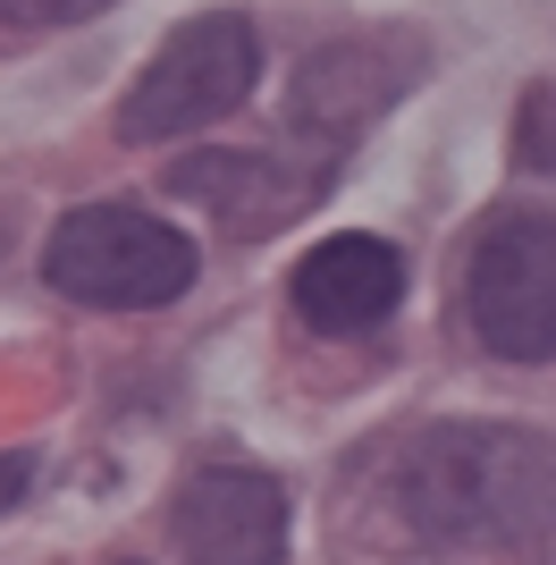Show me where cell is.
<instances>
[{
  "mask_svg": "<svg viewBox=\"0 0 556 565\" xmlns=\"http://www.w3.org/2000/svg\"><path fill=\"white\" fill-rule=\"evenodd\" d=\"M169 186L211 203L228 236H270L321 194V169H296L278 152H194V161L169 169Z\"/></svg>",
  "mask_w": 556,
  "mask_h": 565,
  "instance_id": "8",
  "label": "cell"
},
{
  "mask_svg": "<svg viewBox=\"0 0 556 565\" xmlns=\"http://www.w3.org/2000/svg\"><path fill=\"white\" fill-rule=\"evenodd\" d=\"M110 0H0V25L9 34H60V25H85L101 18Z\"/></svg>",
  "mask_w": 556,
  "mask_h": 565,
  "instance_id": "9",
  "label": "cell"
},
{
  "mask_svg": "<svg viewBox=\"0 0 556 565\" xmlns=\"http://www.w3.org/2000/svg\"><path fill=\"white\" fill-rule=\"evenodd\" d=\"M118 565H136V557H118Z\"/></svg>",
  "mask_w": 556,
  "mask_h": 565,
  "instance_id": "12",
  "label": "cell"
},
{
  "mask_svg": "<svg viewBox=\"0 0 556 565\" xmlns=\"http://www.w3.org/2000/svg\"><path fill=\"white\" fill-rule=\"evenodd\" d=\"M514 152L532 169H556V85L523 94V118H514Z\"/></svg>",
  "mask_w": 556,
  "mask_h": 565,
  "instance_id": "10",
  "label": "cell"
},
{
  "mask_svg": "<svg viewBox=\"0 0 556 565\" xmlns=\"http://www.w3.org/2000/svg\"><path fill=\"white\" fill-rule=\"evenodd\" d=\"M178 557L185 565H287V532H296V498L287 481L254 465H203L178 490Z\"/></svg>",
  "mask_w": 556,
  "mask_h": 565,
  "instance_id": "5",
  "label": "cell"
},
{
  "mask_svg": "<svg viewBox=\"0 0 556 565\" xmlns=\"http://www.w3.org/2000/svg\"><path fill=\"white\" fill-rule=\"evenodd\" d=\"M296 312H303V330H321V338H354V330H379L396 305H405V262H396L388 236H321L312 254L296 262Z\"/></svg>",
  "mask_w": 556,
  "mask_h": 565,
  "instance_id": "7",
  "label": "cell"
},
{
  "mask_svg": "<svg viewBox=\"0 0 556 565\" xmlns=\"http://www.w3.org/2000/svg\"><path fill=\"white\" fill-rule=\"evenodd\" d=\"M25 490H34V456L18 448V456H0V515H9V507H18Z\"/></svg>",
  "mask_w": 556,
  "mask_h": 565,
  "instance_id": "11",
  "label": "cell"
},
{
  "mask_svg": "<svg viewBox=\"0 0 556 565\" xmlns=\"http://www.w3.org/2000/svg\"><path fill=\"white\" fill-rule=\"evenodd\" d=\"M463 321L498 363H556V212H498L472 236Z\"/></svg>",
  "mask_w": 556,
  "mask_h": 565,
  "instance_id": "4",
  "label": "cell"
},
{
  "mask_svg": "<svg viewBox=\"0 0 556 565\" xmlns=\"http://www.w3.org/2000/svg\"><path fill=\"white\" fill-rule=\"evenodd\" d=\"M194 236L169 228L161 212H136V203H85L51 228L43 245V279L93 312H152L178 305L194 287Z\"/></svg>",
  "mask_w": 556,
  "mask_h": 565,
  "instance_id": "2",
  "label": "cell"
},
{
  "mask_svg": "<svg viewBox=\"0 0 556 565\" xmlns=\"http://www.w3.org/2000/svg\"><path fill=\"white\" fill-rule=\"evenodd\" d=\"M405 541L456 565H539L556 548V448L523 423H430L388 472Z\"/></svg>",
  "mask_w": 556,
  "mask_h": 565,
  "instance_id": "1",
  "label": "cell"
},
{
  "mask_svg": "<svg viewBox=\"0 0 556 565\" xmlns=\"http://www.w3.org/2000/svg\"><path fill=\"white\" fill-rule=\"evenodd\" d=\"M421 76V43L414 34H354V43H321L296 76V118L312 136L346 143L371 118L405 102V85Z\"/></svg>",
  "mask_w": 556,
  "mask_h": 565,
  "instance_id": "6",
  "label": "cell"
},
{
  "mask_svg": "<svg viewBox=\"0 0 556 565\" xmlns=\"http://www.w3.org/2000/svg\"><path fill=\"white\" fill-rule=\"evenodd\" d=\"M254 76H261L254 18L203 9V18H185L178 34L152 51V68L127 85V102H118V143H169V136H194V127H220L236 102L254 94Z\"/></svg>",
  "mask_w": 556,
  "mask_h": 565,
  "instance_id": "3",
  "label": "cell"
}]
</instances>
